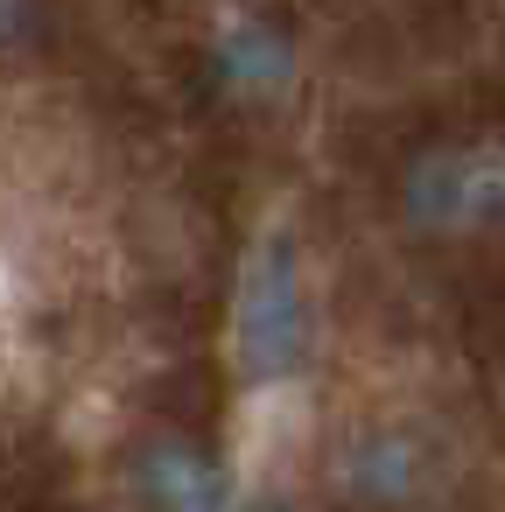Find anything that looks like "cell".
Returning a JSON list of instances; mask_svg holds the SVG:
<instances>
[{"label":"cell","instance_id":"1","mask_svg":"<svg viewBox=\"0 0 505 512\" xmlns=\"http://www.w3.org/2000/svg\"><path fill=\"white\" fill-rule=\"evenodd\" d=\"M232 351L253 386H281L309 365V281L288 232L260 239V253L246 260V281L232 302Z\"/></svg>","mask_w":505,"mask_h":512},{"label":"cell","instance_id":"2","mask_svg":"<svg viewBox=\"0 0 505 512\" xmlns=\"http://www.w3.org/2000/svg\"><path fill=\"white\" fill-rule=\"evenodd\" d=\"M400 211L428 239H470L505 225V148L484 141H449L407 162L400 176Z\"/></svg>","mask_w":505,"mask_h":512},{"label":"cell","instance_id":"3","mask_svg":"<svg viewBox=\"0 0 505 512\" xmlns=\"http://www.w3.org/2000/svg\"><path fill=\"white\" fill-rule=\"evenodd\" d=\"M295 71H302L295 29L267 8L225 15L204 43V92L218 106H281L295 92Z\"/></svg>","mask_w":505,"mask_h":512},{"label":"cell","instance_id":"4","mask_svg":"<svg viewBox=\"0 0 505 512\" xmlns=\"http://www.w3.org/2000/svg\"><path fill=\"white\" fill-rule=\"evenodd\" d=\"M127 484L148 512H232L225 456L190 428H155L127 456Z\"/></svg>","mask_w":505,"mask_h":512},{"label":"cell","instance_id":"5","mask_svg":"<svg viewBox=\"0 0 505 512\" xmlns=\"http://www.w3.org/2000/svg\"><path fill=\"white\" fill-rule=\"evenodd\" d=\"M428 449L400 428H372L358 435L344 456H337V491L358 505V512H407L428 498Z\"/></svg>","mask_w":505,"mask_h":512},{"label":"cell","instance_id":"6","mask_svg":"<svg viewBox=\"0 0 505 512\" xmlns=\"http://www.w3.org/2000/svg\"><path fill=\"white\" fill-rule=\"evenodd\" d=\"M43 36V0H0V57H22Z\"/></svg>","mask_w":505,"mask_h":512}]
</instances>
